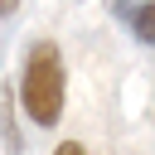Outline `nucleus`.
<instances>
[{
    "label": "nucleus",
    "instance_id": "f257e3e1",
    "mask_svg": "<svg viewBox=\"0 0 155 155\" xmlns=\"http://www.w3.org/2000/svg\"><path fill=\"white\" fill-rule=\"evenodd\" d=\"M19 102L39 126H58V116H63V53H58V44L44 39L29 48V63L19 78Z\"/></svg>",
    "mask_w": 155,
    "mask_h": 155
},
{
    "label": "nucleus",
    "instance_id": "f03ea898",
    "mask_svg": "<svg viewBox=\"0 0 155 155\" xmlns=\"http://www.w3.org/2000/svg\"><path fill=\"white\" fill-rule=\"evenodd\" d=\"M116 10H121V15H126V24L136 29V39H145V44H155V0H140V5H131V0H121Z\"/></svg>",
    "mask_w": 155,
    "mask_h": 155
},
{
    "label": "nucleus",
    "instance_id": "7ed1b4c3",
    "mask_svg": "<svg viewBox=\"0 0 155 155\" xmlns=\"http://www.w3.org/2000/svg\"><path fill=\"white\" fill-rule=\"evenodd\" d=\"M53 155H87V150H82V145H78V140H63V145H58V150H53Z\"/></svg>",
    "mask_w": 155,
    "mask_h": 155
}]
</instances>
